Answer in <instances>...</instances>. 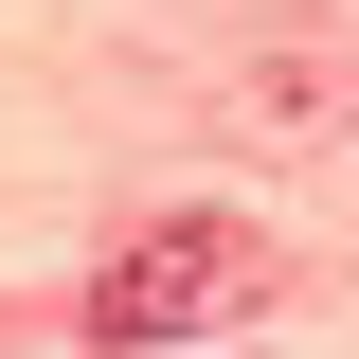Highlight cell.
<instances>
[{
  "instance_id": "cell-1",
  "label": "cell",
  "mask_w": 359,
  "mask_h": 359,
  "mask_svg": "<svg viewBox=\"0 0 359 359\" xmlns=\"http://www.w3.org/2000/svg\"><path fill=\"white\" fill-rule=\"evenodd\" d=\"M233 287H252L233 216H162V233H126V252H108V287H90V341H108V359H144V341H180V323H216Z\"/></svg>"
}]
</instances>
